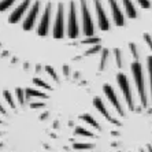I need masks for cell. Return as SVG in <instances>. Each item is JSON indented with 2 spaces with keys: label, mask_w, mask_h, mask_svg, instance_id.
<instances>
[{
  "label": "cell",
  "mask_w": 152,
  "mask_h": 152,
  "mask_svg": "<svg viewBox=\"0 0 152 152\" xmlns=\"http://www.w3.org/2000/svg\"><path fill=\"white\" fill-rule=\"evenodd\" d=\"M30 107L32 108H44L45 104L44 103H30Z\"/></svg>",
  "instance_id": "ffe728a7"
},
{
  "label": "cell",
  "mask_w": 152,
  "mask_h": 152,
  "mask_svg": "<svg viewBox=\"0 0 152 152\" xmlns=\"http://www.w3.org/2000/svg\"><path fill=\"white\" fill-rule=\"evenodd\" d=\"M140 152H144V149H141V151H140Z\"/></svg>",
  "instance_id": "83f0119b"
},
{
  "label": "cell",
  "mask_w": 152,
  "mask_h": 152,
  "mask_svg": "<svg viewBox=\"0 0 152 152\" xmlns=\"http://www.w3.org/2000/svg\"><path fill=\"white\" fill-rule=\"evenodd\" d=\"M102 52V59H100V63H99V71L103 73V71L106 70L107 67V63H108V58H110V51L104 48V50L100 51Z\"/></svg>",
  "instance_id": "5b68a950"
},
{
  "label": "cell",
  "mask_w": 152,
  "mask_h": 152,
  "mask_svg": "<svg viewBox=\"0 0 152 152\" xmlns=\"http://www.w3.org/2000/svg\"><path fill=\"white\" fill-rule=\"evenodd\" d=\"M0 113H1V114H7V113H6V110H4V107L1 106V104H0Z\"/></svg>",
  "instance_id": "7402d4cb"
},
{
  "label": "cell",
  "mask_w": 152,
  "mask_h": 152,
  "mask_svg": "<svg viewBox=\"0 0 152 152\" xmlns=\"http://www.w3.org/2000/svg\"><path fill=\"white\" fill-rule=\"evenodd\" d=\"M148 73H149V84H151V96H152V56L148 58Z\"/></svg>",
  "instance_id": "ac0fdd59"
},
{
  "label": "cell",
  "mask_w": 152,
  "mask_h": 152,
  "mask_svg": "<svg viewBox=\"0 0 152 152\" xmlns=\"http://www.w3.org/2000/svg\"><path fill=\"white\" fill-rule=\"evenodd\" d=\"M73 148L74 149H93L95 148V144H89V142H75L73 145Z\"/></svg>",
  "instance_id": "9c48e42d"
},
{
  "label": "cell",
  "mask_w": 152,
  "mask_h": 152,
  "mask_svg": "<svg viewBox=\"0 0 152 152\" xmlns=\"http://www.w3.org/2000/svg\"><path fill=\"white\" fill-rule=\"evenodd\" d=\"M93 104H95V107L103 114V117L106 118L108 122H111V124H114V125H117V126H119V125H121L119 121L115 119V118H113L110 115V113H108V110L106 108V106L103 104V102H102V99H100V97H95V99H93Z\"/></svg>",
  "instance_id": "277c9868"
},
{
  "label": "cell",
  "mask_w": 152,
  "mask_h": 152,
  "mask_svg": "<svg viewBox=\"0 0 152 152\" xmlns=\"http://www.w3.org/2000/svg\"><path fill=\"white\" fill-rule=\"evenodd\" d=\"M129 47H130L132 55H133L134 60H138V58H140V53H138V51H137V45H136L134 42H129Z\"/></svg>",
  "instance_id": "2e32d148"
},
{
  "label": "cell",
  "mask_w": 152,
  "mask_h": 152,
  "mask_svg": "<svg viewBox=\"0 0 152 152\" xmlns=\"http://www.w3.org/2000/svg\"><path fill=\"white\" fill-rule=\"evenodd\" d=\"M40 118H41V119H45V118H48V114H47V113H44V114H42V115H41V117H40Z\"/></svg>",
  "instance_id": "603a6c76"
},
{
  "label": "cell",
  "mask_w": 152,
  "mask_h": 152,
  "mask_svg": "<svg viewBox=\"0 0 152 152\" xmlns=\"http://www.w3.org/2000/svg\"><path fill=\"white\" fill-rule=\"evenodd\" d=\"M33 84L34 85H37V86H41V88H44V89H48V91H51V86L48 84H47V82H44L41 80V78H33Z\"/></svg>",
  "instance_id": "4fadbf2b"
},
{
  "label": "cell",
  "mask_w": 152,
  "mask_h": 152,
  "mask_svg": "<svg viewBox=\"0 0 152 152\" xmlns=\"http://www.w3.org/2000/svg\"><path fill=\"white\" fill-rule=\"evenodd\" d=\"M0 124H1V121H0Z\"/></svg>",
  "instance_id": "f546056e"
},
{
  "label": "cell",
  "mask_w": 152,
  "mask_h": 152,
  "mask_svg": "<svg viewBox=\"0 0 152 152\" xmlns=\"http://www.w3.org/2000/svg\"><path fill=\"white\" fill-rule=\"evenodd\" d=\"M100 51H102V45H100V44H95V45L91 47L89 50L85 51V55H86V56H89V55H96V53H99Z\"/></svg>",
  "instance_id": "30bf717a"
},
{
  "label": "cell",
  "mask_w": 152,
  "mask_h": 152,
  "mask_svg": "<svg viewBox=\"0 0 152 152\" xmlns=\"http://www.w3.org/2000/svg\"><path fill=\"white\" fill-rule=\"evenodd\" d=\"M82 44H89V45H95V44H100V39L99 37H86L82 40Z\"/></svg>",
  "instance_id": "7c38bea8"
},
{
  "label": "cell",
  "mask_w": 152,
  "mask_h": 152,
  "mask_svg": "<svg viewBox=\"0 0 152 152\" xmlns=\"http://www.w3.org/2000/svg\"><path fill=\"white\" fill-rule=\"evenodd\" d=\"M25 93H26V96H28V99H30V97H41V99H47V97H48L45 93L40 92V91H36V89H32V88L25 89Z\"/></svg>",
  "instance_id": "52a82bcc"
},
{
  "label": "cell",
  "mask_w": 152,
  "mask_h": 152,
  "mask_svg": "<svg viewBox=\"0 0 152 152\" xmlns=\"http://www.w3.org/2000/svg\"><path fill=\"white\" fill-rule=\"evenodd\" d=\"M144 40H145V42L148 44V47L151 48V51H152V37H151V34H148V33H144Z\"/></svg>",
  "instance_id": "d6986e66"
},
{
  "label": "cell",
  "mask_w": 152,
  "mask_h": 152,
  "mask_svg": "<svg viewBox=\"0 0 152 152\" xmlns=\"http://www.w3.org/2000/svg\"><path fill=\"white\" fill-rule=\"evenodd\" d=\"M148 151L152 152V145H148Z\"/></svg>",
  "instance_id": "484cf974"
},
{
  "label": "cell",
  "mask_w": 152,
  "mask_h": 152,
  "mask_svg": "<svg viewBox=\"0 0 152 152\" xmlns=\"http://www.w3.org/2000/svg\"><path fill=\"white\" fill-rule=\"evenodd\" d=\"M114 53H115V60H117V66L118 67H124V59H122V52H121L119 48H117V50L114 51Z\"/></svg>",
  "instance_id": "8fae6325"
},
{
  "label": "cell",
  "mask_w": 152,
  "mask_h": 152,
  "mask_svg": "<svg viewBox=\"0 0 152 152\" xmlns=\"http://www.w3.org/2000/svg\"><path fill=\"white\" fill-rule=\"evenodd\" d=\"M103 89H104V93H106V96L108 97V100H110V103L113 104V107L118 111V114H119L121 117H126L125 111L122 110V104H121L119 99H118V96H117V93H115V91H114L113 86L108 85V84H106L104 86H103Z\"/></svg>",
  "instance_id": "3957f363"
},
{
  "label": "cell",
  "mask_w": 152,
  "mask_h": 152,
  "mask_svg": "<svg viewBox=\"0 0 152 152\" xmlns=\"http://www.w3.org/2000/svg\"><path fill=\"white\" fill-rule=\"evenodd\" d=\"M53 127H59V122H58V121H55V122H53Z\"/></svg>",
  "instance_id": "cb8c5ba5"
},
{
  "label": "cell",
  "mask_w": 152,
  "mask_h": 152,
  "mask_svg": "<svg viewBox=\"0 0 152 152\" xmlns=\"http://www.w3.org/2000/svg\"><path fill=\"white\" fill-rule=\"evenodd\" d=\"M63 73H64V75H66V77L70 74V67H69L67 64H63Z\"/></svg>",
  "instance_id": "44dd1931"
},
{
  "label": "cell",
  "mask_w": 152,
  "mask_h": 152,
  "mask_svg": "<svg viewBox=\"0 0 152 152\" xmlns=\"http://www.w3.org/2000/svg\"><path fill=\"white\" fill-rule=\"evenodd\" d=\"M15 92H17V97H18V100H19V104L23 106V104H25V91L21 88H17Z\"/></svg>",
  "instance_id": "5bb4252c"
},
{
  "label": "cell",
  "mask_w": 152,
  "mask_h": 152,
  "mask_svg": "<svg viewBox=\"0 0 152 152\" xmlns=\"http://www.w3.org/2000/svg\"><path fill=\"white\" fill-rule=\"evenodd\" d=\"M41 70V66H40V64H37V66H36V71H40Z\"/></svg>",
  "instance_id": "d4e9b609"
},
{
  "label": "cell",
  "mask_w": 152,
  "mask_h": 152,
  "mask_svg": "<svg viewBox=\"0 0 152 152\" xmlns=\"http://www.w3.org/2000/svg\"><path fill=\"white\" fill-rule=\"evenodd\" d=\"M81 119L84 121V122H86V124H89L91 126H93L96 129V130H102V126H100L97 122H96V119L93 117H91L89 114H84V115H81Z\"/></svg>",
  "instance_id": "8992f818"
},
{
  "label": "cell",
  "mask_w": 152,
  "mask_h": 152,
  "mask_svg": "<svg viewBox=\"0 0 152 152\" xmlns=\"http://www.w3.org/2000/svg\"><path fill=\"white\" fill-rule=\"evenodd\" d=\"M132 74H133L134 82H136V85H137L138 95H140V99H141V107L142 108H147L148 102H147V95H145L144 74H142V66L140 64L138 60H134V62L132 63Z\"/></svg>",
  "instance_id": "6da1fadb"
},
{
  "label": "cell",
  "mask_w": 152,
  "mask_h": 152,
  "mask_svg": "<svg viewBox=\"0 0 152 152\" xmlns=\"http://www.w3.org/2000/svg\"><path fill=\"white\" fill-rule=\"evenodd\" d=\"M1 147H3V144H0V148H1Z\"/></svg>",
  "instance_id": "4316f807"
},
{
  "label": "cell",
  "mask_w": 152,
  "mask_h": 152,
  "mask_svg": "<svg viewBox=\"0 0 152 152\" xmlns=\"http://www.w3.org/2000/svg\"><path fill=\"white\" fill-rule=\"evenodd\" d=\"M0 134H1V132H0Z\"/></svg>",
  "instance_id": "f1b7e54d"
},
{
  "label": "cell",
  "mask_w": 152,
  "mask_h": 152,
  "mask_svg": "<svg viewBox=\"0 0 152 152\" xmlns=\"http://www.w3.org/2000/svg\"><path fill=\"white\" fill-rule=\"evenodd\" d=\"M4 97H6V100H7L8 106H10L11 108H15V103H14V100H12V96H11V93L8 92V91H4Z\"/></svg>",
  "instance_id": "e0dca14e"
},
{
  "label": "cell",
  "mask_w": 152,
  "mask_h": 152,
  "mask_svg": "<svg viewBox=\"0 0 152 152\" xmlns=\"http://www.w3.org/2000/svg\"><path fill=\"white\" fill-rule=\"evenodd\" d=\"M74 133H75V134H77V136L80 134V136H85V137H96V134H93L92 132L86 130V129H84V127H81V126L75 127Z\"/></svg>",
  "instance_id": "ba28073f"
},
{
  "label": "cell",
  "mask_w": 152,
  "mask_h": 152,
  "mask_svg": "<svg viewBox=\"0 0 152 152\" xmlns=\"http://www.w3.org/2000/svg\"><path fill=\"white\" fill-rule=\"evenodd\" d=\"M45 70H47V73L51 75V77L53 78V81H56V82H59V77H58V74H56V71H55V69L52 67V66H45Z\"/></svg>",
  "instance_id": "9a60e30c"
},
{
  "label": "cell",
  "mask_w": 152,
  "mask_h": 152,
  "mask_svg": "<svg viewBox=\"0 0 152 152\" xmlns=\"http://www.w3.org/2000/svg\"><path fill=\"white\" fill-rule=\"evenodd\" d=\"M117 81H118V85H119L122 93H124L125 99H126V103H127V106H129V110L134 111V104H133V97H132V91H130V85H129V80H127V77L124 74V73H118Z\"/></svg>",
  "instance_id": "7a4b0ae2"
}]
</instances>
